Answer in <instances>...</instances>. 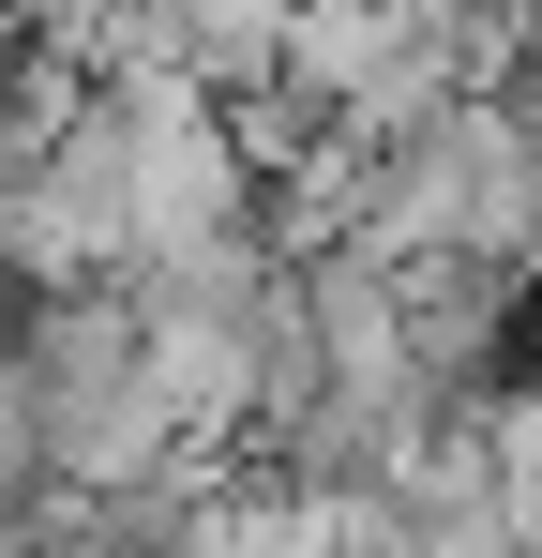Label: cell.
Listing matches in <instances>:
<instances>
[{"label":"cell","mask_w":542,"mask_h":558,"mask_svg":"<svg viewBox=\"0 0 542 558\" xmlns=\"http://www.w3.org/2000/svg\"><path fill=\"white\" fill-rule=\"evenodd\" d=\"M513 348H528V363H542V257H528V272H513Z\"/></svg>","instance_id":"6da1fadb"},{"label":"cell","mask_w":542,"mask_h":558,"mask_svg":"<svg viewBox=\"0 0 542 558\" xmlns=\"http://www.w3.org/2000/svg\"><path fill=\"white\" fill-rule=\"evenodd\" d=\"M0 558H15V544H0Z\"/></svg>","instance_id":"7a4b0ae2"}]
</instances>
